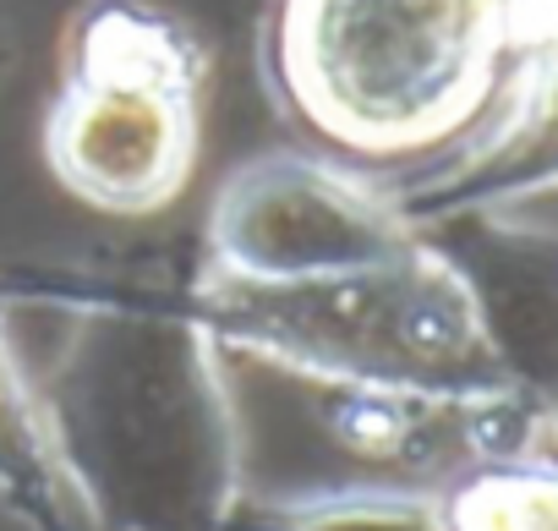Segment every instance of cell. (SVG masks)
Segmentation results:
<instances>
[{
  "mask_svg": "<svg viewBox=\"0 0 558 531\" xmlns=\"http://www.w3.org/2000/svg\"><path fill=\"white\" fill-rule=\"evenodd\" d=\"M531 0H274V83L318 143L362 165L460 170L498 137Z\"/></svg>",
  "mask_w": 558,
  "mask_h": 531,
  "instance_id": "1",
  "label": "cell"
},
{
  "mask_svg": "<svg viewBox=\"0 0 558 531\" xmlns=\"http://www.w3.org/2000/svg\"><path fill=\"white\" fill-rule=\"evenodd\" d=\"M203 132V56L143 0H99L45 121L56 181L105 208L148 214L181 197Z\"/></svg>",
  "mask_w": 558,
  "mask_h": 531,
  "instance_id": "2",
  "label": "cell"
},
{
  "mask_svg": "<svg viewBox=\"0 0 558 531\" xmlns=\"http://www.w3.org/2000/svg\"><path fill=\"white\" fill-rule=\"evenodd\" d=\"M465 170H487V197H558V0H531L514 105Z\"/></svg>",
  "mask_w": 558,
  "mask_h": 531,
  "instance_id": "3",
  "label": "cell"
},
{
  "mask_svg": "<svg viewBox=\"0 0 558 531\" xmlns=\"http://www.w3.org/2000/svg\"><path fill=\"white\" fill-rule=\"evenodd\" d=\"M433 531H558V455L520 444L465 466L433 504Z\"/></svg>",
  "mask_w": 558,
  "mask_h": 531,
  "instance_id": "4",
  "label": "cell"
}]
</instances>
